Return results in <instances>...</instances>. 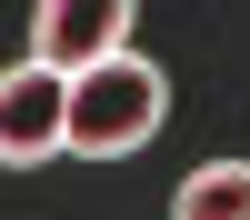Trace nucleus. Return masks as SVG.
Here are the masks:
<instances>
[{
  "label": "nucleus",
  "instance_id": "obj_1",
  "mask_svg": "<svg viewBox=\"0 0 250 220\" xmlns=\"http://www.w3.org/2000/svg\"><path fill=\"white\" fill-rule=\"evenodd\" d=\"M160 110H170V80L140 50H120V60H100L90 80H70V150L80 160H120V150H140V140L160 130Z\"/></svg>",
  "mask_w": 250,
  "mask_h": 220
},
{
  "label": "nucleus",
  "instance_id": "obj_2",
  "mask_svg": "<svg viewBox=\"0 0 250 220\" xmlns=\"http://www.w3.org/2000/svg\"><path fill=\"white\" fill-rule=\"evenodd\" d=\"M130 50V0H50L40 10V70L60 80H90L100 60Z\"/></svg>",
  "mask_w": 250,
  "mask_h": 220
},
{
  "label": "nucleus",
  "instance_id": "obj_3",
  "mask_svg": "<svg viewBox=\"0 0 250 220\" xmlns=\"http://www.w3.org/2000/svg\"><path fill=\"white\" fill-rule=\"evenodd\" d=\"M50 150H70V80L20 60L0 80V160H50Z\"/></svg>",
  "mask_w": 250,
  "mask_h": 220
},
{
  "label": "nucleus",
  "instance_id": "obj_4",
  "mask_svg": "<svg viewBox=\"0 0 250 220\" xmlns=\"http://www.w3.org/2000/svg\"><path fill=\"white\" fill-rule=\"evenodd\" d=\"M180 220H250V160H210L180 180Z\"/></svg>",
  "mask_w": 250,
  "mask_h": 220
}]
</instances>
